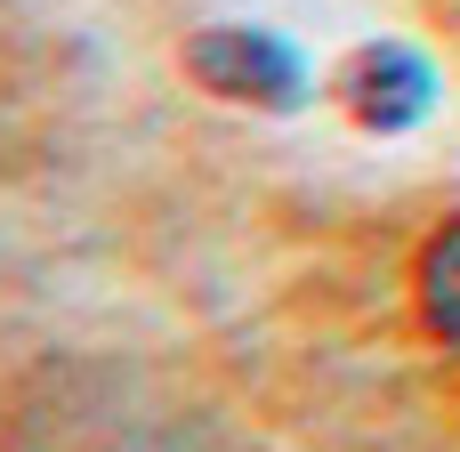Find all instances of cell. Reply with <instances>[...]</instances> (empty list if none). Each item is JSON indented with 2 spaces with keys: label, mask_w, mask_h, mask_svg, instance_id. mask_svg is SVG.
<instances>
[{
  "label": "cell",
  "mask_w": 460,
  "mask_h": 452,
  "mask_svg": "<svg viewBox=\"0 0 460 452\" xmlns=\"http://www.w3.org/2000/svg\"><path fill=\"white\" fill-rule=\"evenodd\" d=\"M194 73L202 89L234 105H291L299 97V57L275 32H194Z\"/></svg>",
  "instance_id": "1"
},
{
  "label": "cell",
  "mask_w": 460,
  "mask_h": 452,
  "mask_svg": "<svg viewBox=\"0 0 460 452\" xmlns=\"http://www.w3.org/2000/svg\"><path fill=\"white\" fill-rule=\"evenodd\" d=\"M429 65L404 49V40H372V49H356L348 57V73H340V97H348V113L364 121V129H412L420 113H429Z\"/></svg>",
  "instance_id": "2"
},
{
  "label": "cell",
  "mask_w": 460,
  "mask_h": 452,
  "mask_svg": "<svg viewBox=\"0 0 460 452\" xmlns=\"http://www.w3.org/2000/svg\"><path fill=\"white\" fill-rule=\"evenodd\" d=\"M420 315L445 348H460V218L437 226V243L420 251Z\"/></svg>",
  "instance_id": "3"
}]
</instances>
